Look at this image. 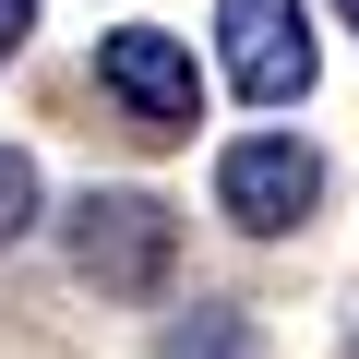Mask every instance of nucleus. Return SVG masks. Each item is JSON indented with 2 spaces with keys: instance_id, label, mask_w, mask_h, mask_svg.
I'll list each match as a JSON object with an SVG mask.
<instances>
[{
  "instance_id": "obj_8",
  "label": "nucleus",
  "mask_w": 359,
  "mask_h": 359,
  "mask_svg": "<svg viewBox=\"0 0 359 359\" xmlns=\"http://www.w3.org/2000/svg\"><path fill=\"white\" fill-rule=\"evenodd\" d=\"M347 13H359V0H347Z\"/></svg>"
},
{
  "instance_id": "obj_4",
  "label": "nucleus",
  "mask_w": 359,
  "mask_h": 359,
  "mask_svg": "<svg viewBox=\"0 0 359 359\" xmlns=\"http://www.w3.org/2000/svg\"><path fill=\"white\" fill-rule=\"evenodd\" d=\"M96 84L120 96L132 132H192L204 120V72H192V48H180L168 25H108L96 36Z\"/></svg>"
},
{
  "instance_id": "obj_3",
  "label": "nucleus",
  "mask_w": 359,
  "mask_h": 359,
  "mask_svg": "<svg viewBox=\"0 0 359 359\" xmlns=\"http://www.w3.org/2000/svg\"><path fill=\"white\" fill-rule=\"evenodd\" d=\"M311 204H323V156H311L299 132H240V144L216 156V216H228L240 240H287Z\"/></svg>"
},
{
  "instance_id": "obj_2",
  "label": "nucleus",
  "mask_w": 359,
  "mask_h": 359,
  "mask_svg": "<svg viewBox=\"0 0 359 359\" xmlns=\"http://www.w3.org/2000/svg\"><path fill=\"white\" fill-rule=\"evenodd\" d=\"M216 60L252 108H299L311 72H323V36H311V0H216Z\"/></svg>"
},
{
  "instance_id": "obj_6",
  "label": "nucleus",
  "mask_w": 359,
  "mask_h": 359,
  "mask_svg": "<svg viewBox=\"0 0 359 359\" xmlns=\"http://www.w3.org/2000/svg\"><path fill=\"white\" fill-rule=\"evenodd\" d=\"M25 228H36V156H25V144H0V252H13Z\"/></svg>"
},
{
  "instance_id": "obj_5",
  "label": "nucleus",
  "mask_w": 359,
  "mask_h": 359,
  "mask_svg": "<svg viewBox=\"0 0 359 359\" xmlns=\"http://www.w3.org/2000/svg\"><path fill=\"white\" fill-rule=\"evenodd\" d=\"M156 359H264V323L252 311H180L156 335Z\"/></svg>"
},
{
  "instance_id": "obj_1",
  "label": "nucleus",
  "mask_w": 359,
  "mask_h": 359,
  "mask_svg": "<svg viewBox=\"0 0 359 359\" xmlns=\"http://www.w3.org/2000/svg\"><path fill=\"white\" fill-rule=\"evenodd\" d=\"M180 264V216L156 192H84L72 204V276L108 287V299H156Z\"/></svg>"
},
{
  "instance_id": "obj_7",
  "label": "nucleus",
  "mask_w": 359,
  "mask_h": 359,
  "mask_svg": "<svg viewBox=\"0 0 359 359\" xmlns=\"http://www.w3.org/2000/svg\"><path fill=\"white\" fill-rule=\"evenodd\" d=\"M25 36H36V0H0V60H13Z\"/></svg>"
}]
</instances>
